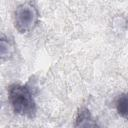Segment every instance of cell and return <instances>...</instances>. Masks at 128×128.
Instances as JSON below:
<instances>
[{
    "label": "cell",
    "instance_id": "cell-4",
    "mask_svg": "<svg viewBox=\"0 0 128 128\" xmlns=\"http://www.w3.org/2000/svg\"><path fill=\"white\" fill-rule=\"evenodd\" d=\"M117 113L124 119L128 120V92L118 96L115 102Z\"/></svg>",
    "mask_w": 128,
    "mask_h": 128
},
{
    "label": "cell",
    "instance_id": "cell-2",
    "mask_svg": "<svg viewBox=\"0 0 128 128\" xmlns=\"http://www.w3.org/2000/svg\"><path fill=\"white\" fill-rule=\"evenodd\" d=\"M39 13L31 3L19 5L14 12V26L20 33H27L33 30L38 24Z\"/></svg>",
    "mask_w": 128,
    "mask_h": 128
},
{
    "label": "cell",
    "instance_id": "cell-3",
    "mask_svg": "<svg viewBox=\"0 0 128 128\" xmlns=\"http://www.w3.org/2000/svg\"><path fill=\"white\" fill-rule=\"evenodd\" d=\"M96 122L93 121L92 115L87 108H81L76 116V127H91L96 126Z\"/></svg>",
    "mask_w": 128,
    "mask_h": 128
},
{
    "label": "cell",
    "instance_id": "cell-5",
    "mask_svg": "<svg viewBox=\"0 0 128 128\" xmlns=\"http://www.w3.org/2000/svg\"><path fill=\"white\" fill-rule=\"evenodd\" d=\"M11 45L8 41V39H5L4 37H2L1 39V56L2 58L8 57V55L11 54Z\"/></svg>",
    "mask_w": 128,
    "mask_h": 128
},
{
    "label": "cell",
    "instance_id": "cell-1",
    "mask_svg": "<svg viewBox=\"0 0 128 128\" xmlns=\"http://www.w3.org/2000/svg\"><path fill=\"white\" fill-rule=\"evenodd\" d=\"M8 100L13 111L21 116L33 118L36 114V103L31 89L27 85L12 84L8 88Z\"/></svg>",
    "mask_w": 128,
    "mask_h": 128
}]
</instances>
